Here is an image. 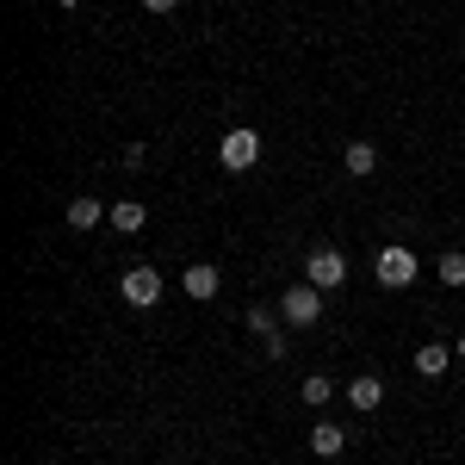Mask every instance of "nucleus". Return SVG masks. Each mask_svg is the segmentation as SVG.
Here are the masks:
<instances>
[{"instance_id":"nucleus-12","label":"nucleus","mask_w":465,"mask_h":465,"mask_svg":"<svg viewBox=\"0 0 465 465\" xmlns=\"http://www.w3.org/2000/svg\"><path fill=\"white\" fill-rule=\"evenodd\" d=\"M100 217H112L100 199H74V205H69V230H94Z\"/></svg>"},{"instance_id":"nucleus-9","label":"nucleus","mask_w":465,"mask_h":465,"mask_svg":"<svg viewBox=\"0 0 465 465\" xmlns=\"http://www.w3.org/2000/svg\"><path fill=\"white\" fill-rule=\"evenodd\" d=\"M341 447H348V434L335 429V422H317V429H311V453H317V460H335Z\"/></svg>"},{"instance_id":"nucleus-16","label":"nucleus","mask_w":465,"mask_h":465,"mask_svg":"<svg viewBox=\"0 0 465 465\" xmlns=\"http://www.w3.org/2000/svg\"><path fill=\"white\" fill-rule=\"evenodd\" d=\"M261 354H267V360H286V335H280V329H273V335H261Z\"/></svg>"},{"instance_id":"nucleus-19","label":"nucleus","mask_w":465,"mask_h":465,"mask_svg":"<svg viewBox=\"0 0 465 465\" xmlns=\"http://www.w3.org/2000/svg\"><path fill=\"white\" fill-rule=\"evenodd\" d=\"M63 6H74V0H63Z\"/></svg>"},{"instance_id":"nucleus-7","label":"nucleus","mask_w":465,"mask_h":465,"mask_svg":"<svg viewBox=\"0 0 465 465\" xmlns=\"http://www.w3.org/2000/svg\"><path fill=\"white\" fill-rule=\"evenodd\" d=\"M341 162H348V174H354V180L379 174V143H366V137H354V143L341 149Z\"/></svg>"},{"instance_id":"nucleus-4","label":"nucleus","mask_w":465,"mask_h":465,"mask_svg":"<svg viewBox=\"0 0 465 465\" xmlns=\"http://www.w3.org/2000/svg\"><path fill=\"white\" fill-rule=\"evenodd\" d=\"M372 273H379V286H391V292H403V286H416V273H422V267H416V254L410 249H379V261H372Z\"/></svg>"},{"instance_id":"nucleus-13","label":"nucleus","mask_w":465,"mask_h":465,"mask_svg":"<svg viewBox=\"0 0 465 465\" xmlns=\"http://www.w3.org/2000/svg\"><path fill=\"white\" fill-rule=\"evenodd\" d=\"M434 280H440V286H465V254L447 249L440 261H434Z\"/></svg>"},{"instance_id":"nucleus-11","label":"nucleus","mask_w":465,"mask_h":465,"mask_svg":"<svg viewBox=\"0 0 465 465\" xmlns=\"http://www.w3.org/2000/svg\"><path fill=\"white\" fill-rule=\"evenodd\" d=\"M447 366H453V354H447L440 341H429V348H416V372H422V379H440Z\"/></svg>"},{"instance_id":"nucleus-5","label":"nucleus","mask_w":465,"mask_h":465,"mask_svg":"<svg viewBox=\"0 0 465 465\" xmlns=\"http://www.w3.org/2000/svg\"><path fill=\"white\" fill-rule=\"evenodd\" d=\"M118 292H124V304H137V311H149V304L162 298V273H155V267H131V273L118 280Z\"/></svg>"},{"instance_id":"nucleus-1","label":"nucleus","mask_w":465,"mask_h":465,"mask_svg":"<svg viewBox=\"0 0 465 465\" xmlns=\"http://www.w3.org/2000/svg\"><path fill=\"white\" fill-rule=\"evenodd\" d=\"M217 162H223L230 174H249L254 162H261V131H249V124L223 131V143H217Z\"/></svg>"},{"instance_id":"nucleus-18","label":"nucleus","mask_w":465,"mask_h":465,"mask_svg":"<svg viewBox=\"0 0 465 465\" xmlns=\"http://www.w3.org/2000/svg\"><path fill=\"white\" fill-rule=\"evenodd\" d=\"M460 360H465V335H460Z\"/></svg>"},{"instance_id":"nucleus-14","label":"nucleus","mask_w":465,"mask_h":465,"mask_svg":"<svg viewBox=\"0 0 465 465\" xmlns=\"http://www.w3.org/2000/svg\"><path fill=\"white\" fill-rule=\"evenodd\" d=\"M329 397H335V379H322V372H311V379H304V403H329Z\"/></svg>"},{"instance_id":"nucleus-10","label":"nucleus","mask_w":465,"mask_h":465,"mask_svg":"<svg viewBox=\"0 0 465 465\" xmlns=\"http://www.w3.org/2000/svg\"><path fill=\"white\" fill-rule=\"evenodd\" d=\"M143 223H149V212L137 205V199H118V205H112V230H124V236H137Z\"/></svg>"},{"instance_id":"nucleus-6","label":"nucleus","mask_w":465,"mask_h":465,"mask_svg":"<svg viewBox=\"0 0 465 465\" xmlns=\"http://www.w3.org/2000/svg\"><path fill=\"white\" fill-rule=\"evenodd\" d=\"M348 403L372 416V410L385 403V379H372V372H360V379H348Z\"/></svg>"},{"instance_id":"nucleus-17","label":"nucleus","mask_w":465,"mask_h":465,"mask_svg":"<svg viewBox=\"0 0 465 465\" xmlns=\"http://www.w3.org/2000/svg\"><path fill=\"white\" fill-rule=\"evenodd\" d=\"M143 6H149V13H174L180 0H143Z\"/></svg>"},{"instance_id":"nucleus-3","label":"nucleus","mask_w":465,"mask_h":465,"mask_svg":"<svg viewBox=\"0 0 465 465\" xmlns=\"http://www.w3.org/2000/svg\"><path fill=\"white\" fill-rule=\"evenodd\" d=\"M304 280L317 292H341L348 286V254L341 249H311L304 254Z\"/></svg>"},{"instance_id":"nucleus-8","label":"nucleus","mask_w":465,"mask_h":465,"mask_svg":"<svg viewBox=\"0 0 465 465\" xmlns=\"http://www.w3.org/2000/svg\"><path fill=\"white\" fill-rule=\"evenodd\" d=\"M180 286H186L193 304H205V298H217V267H205V261H199V267H186V280H180Z\"/></svg>"},{"instance_id":"nucleus-2","label":"nucleus","mask_w":465,"mask_h":465,"mask_svg":"<svg viewBox=\"0 0 465 465\" xmlns=\"http://www.w3.org/2000/svg\"><path fill=\"white\" fill-rule=\"evenodd\" d=\"M317 317H322V292L311 286V280L280 292V322H286V329H311Z\"/></svg>"},{"instance_id":"nucleus-15","label":"nucleus","mask_w":465,"mask_h":465,"mask_svg":"<svg viewBox=\"0 0 465 465\" xmlns=\"http://www.w3.org/2000/svg\"><path fill=\"white\" fill-rule=\"evenodd\" d=\"M249 329H254V335H273V329H280V311H273V304H254V311H249Z\"/></svg>"}]
</instances>
